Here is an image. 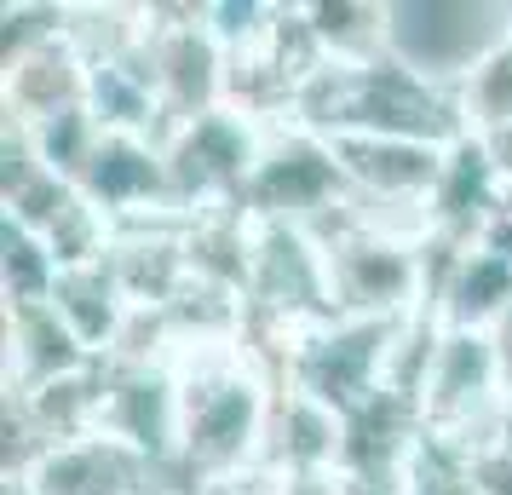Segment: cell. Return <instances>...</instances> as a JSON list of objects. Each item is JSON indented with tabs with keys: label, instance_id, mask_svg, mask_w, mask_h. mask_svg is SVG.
<instances>
[{
	"label": "cell",
	"instance_id": "52a82bcc",
	"mask_svg": "<svg viewBox=\"0 0 512 495\" xmlns=\"http://www.w3.org/2000/svg\"><path fill=\"white\" fill-rule=\"evenodd\" d=\"M98 357L75 340V329L52 311V300L41 306H6V398L41 392L52 380H70L81 369H93Z\"/></svg>",
	"mask_w": 512,
	"mask_h": 495
},
{
	"label": "cell",
	"instance_id": "7a4b0ae2",
	"mask_svg": "<svg viewBox=\"0 0 512 495\" xmlns=\"http://www.w3.org/2000/svg\"><path fill=\"white\" fill-rule=\"evenodd\" d=\"M386 52L420 81L461 98V87L512 52V0H392Z\"/></svg>",
	"mask_w": 512,
	"mask_h": 495
},
{
	"label": "cell",
	"instance_id": "3957f363",
	"mask_svg": "<svg viewBox=\"0 0 512 495\" xmlns=\"http://www.w3.org/2000/svg\"><path fill=\"white\" fill-rule=\"evenodd\" d=\"M409 317H334L323 329L294 334L277 357H271V375L277 386L300 392V398L323 403L334 415H351L369 398H380L392 386V357H397V334Z\"/></svg>",
	"mask_w": 512,
	"mask_h": 495
},
{
	"label": "cell",
	"instance_id": "7c38bea8",
	"mask_svg": "<svg viewBox=\"0 0 512 495\" xmlns=\"http://www.w3.org/2000/svg\"><path fill=\"white\" fill-rule=\"evenodd\" d=\"M478 495H512V455L495 449V455H478Z\"/></svg>",
	"mask_w": 512,
	"mask_h": 495
},
{
	"label": "cell",
	"instance_id": "9a60e30c",
	"mask_svg": "<svg viewBox=\"0 0 512 495\" xmlns=\"http://www.w3.org/2000/svg\"><path fill=\"white\" fill-rule=\"evenodd\" d=\"M501 449H507V455H512V415H507V438H501Z\"/></svg>",
	"mask_w": 512,
	"mask_h": 495
},
{
	"label": "cell",
	"instance_id": "4fadbf2b",
	"mask_svg": "<svg viewBox=\"0 0 512 495\" xmlns=\"http://www.w3.org/2000/svg\"><path fill=\"white\" fill-rule=\"evenodd\" d=\"M472 139L484 144V156H489V167H495L501 190H512V127H489V133H472Z\"/></svg>",
	"mask_w": 512,
	"mask_h": 495
},
{
	"label": "cell",
	"instance_id": "5bb4252c",
	"mask_svg": "<svg viewBox=\"0 0 512 495\" xmlns=\"http://www.w3.org/2000/svg\"><path fill=\"white\" fill-rule=\"evenodd\" d=\"M6 495H41V490H35L29 478H6Z\"/></svg>",
	"mask_w": 512,
	"mask_h": 495
},
{
	"label": "cell",
	"instance_id": "6da1fadb",
	"mask_svg": "<svg viewBox=\"0 0 512 495\" xmlns=\"http://www.w3.org/2000/svg\"><path fill=\"white\" fill-rule=\"evenodd\" d=\"M179 375V490H225L265 467L271 415H277V375L271 363L242 346H208V352H173Z\"/></svg>",
	"mask_w": 512,
	"mask_h": 495
},
{
	"label": "cell",
	"instance_id": "30bf717a",
	"mask_svg": "<svg viewBox=\"0 0 512 495\" xmlns=\"http://www.w3.org/2000/svg\"><path fill=\"white\" fill-rule=\"evenodd\" d=\"M0 248H6V306H41L52 300V288H58V254L47 248V236L18 225V219H6V231H0Z\"/></svg>",
	"mask_w": 512,
	"mask_h": 495
},
{
	"label": "cell",
	"instance_id": "8fae6325",
	"mask_svg": "<svg viewBox=\"0 0 512 495\" xmlns=\"http://www.w3.org/2000/svg\"><path fill=\"white\" fill-rule=\"evenodd\" d=\"M397 495H478V467L466 461L461 449H449V444L420 432V444L403 461Z\"/></svg>",
	"mask_w": 512,
	"mask_h": 495
},
{
	"label": "cell",
	"instance_id": "ba28073f",
	"mask_svg": "<svg viewBox=\"0 0 512 495\" xmlns=\"http://www.w3.org/2000/svg\"><path fill=\"white\" fill-rule=\"evenodd\" d=\"M52 311L64 317L75 329V340L87 346V352L104 363V357L116 352L121 329H127V294H121L116 271L110 260H93V265H70V271H58V288H52Z\"/></svg>",
	"mask_w": 512,
	"mask_h": 495
},
{
	"label": "cell",
	"instance_id": "8992f818",
	"mask_svg": "<svg viewBox=\"0 0 512 495\" xmlns=\"http://www.w3.org/2000/svg\"><path fill=\"white\" fill-rule=\"evenodd\" d=\"M144 64H150V81L162 93L167 133L231 104V58L208 35L202 6H156V24H150V41H144Z\"/></svg>",
	"mask_w": 512,
	"mask_h": 495
},
{
	"label": "cell",
	"instance_id": "9c48e42d",
	"mask_svg": "<svg viewBox=\"0 0 512 495\" xmlns=\"http://www.w3.org/2000/svg\"><path fill=\"white\" fill-rule=\"evenodd\" d=\"M305 24L323 47V64H340V70H363V64H380L386 58V6H305Z\"/></svg>",
	"mask_w": 512,
	"mask_h": 495
},
{
	"label": "cell",
	"instance_id": "277c9868",
	"mask_svg": "<svg viewBox=\"0 0 512 495\" xmlns=\"http://www.w3.org/2000/svg\"><path fill=\"white\" fill-rule=\"evenodd\" d=\"M265 133L271 127H259L254 116H242L231 104L173 127L162 139V156H167V179H173L179 213L202 219V213L242 208V196L254 185V167L265 156Z\"/></svg>",
	"mask_w": 512,
	"mask_h": 495
},
{
	"label": "cell",
	"instance_id": "5b68a950",
	"mask_svg": "<svg viewBox=\"0 0 512 495\" xmlns=\"http://www.w3.org/2000/svg\"><path fill=\"white\" fill-rule=\"evenodd\" d=\"M351 208V185L323 133H311L300 121H282L265 133V156L254 167V185L242 196V213L277 219V225H305L317 231L334 213Z\"/></svg>",
	"mask_w": 512,
	"mask_h": 495
}]
</instances>
